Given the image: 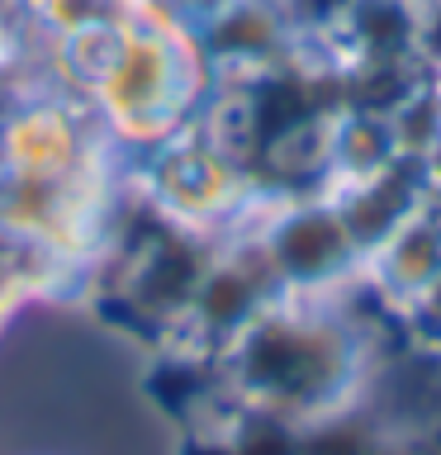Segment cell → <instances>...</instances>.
<instances>
[{"label": "cell", "mask_w": 441, "mask_h": 455, "mask_svg": "<svg viewBox=\"0 0 441 455\" xmlns=\"http://www.w3.org/2000/svg\"><path fill=\"white\" fill-rule=\"evenodd\" d=\"M432 91H437V100H441V81H437V85H432Z\"/></svg>", "instance_id": "5b68a950"}, {"label": "cell", "mask_w": 441, "mask_h": 455, "mask_svg": "<svg viewBox=\"0 0 441 455\" xmlns=\"http://www.w3.org/2000/svg\"><path fill=\"white\" fill-rule=\"evenodd\" d=\"M413 318H418V323H427L432 332H441V280L432 284V290H427V299H422V304L413 308Z\"/></svg>", "instance_id": "277c9868"}, {"label": "cell", "mask_w": 441, "mask_h": 455, "mask_svg": "<svg viewBox=\"0 0 441 455\" xmlns=\"http://www.w3.org/2000/svg\"><path fill=\"white\" fill-rule=\"evenodd\" d=\"M365 270L384 304L413 313L441 280V209L422 204L418 213H408L389 237L365 251Z\"/></svg>", "instance_id": "3957f363"}, {"label": "cell", "mask_w": 441, "mask_h": 455, "mask_svg": "<svg viewBox=\"0 0 441 455\" xmlns=\"http://www.w3.org/2000/svg\"><path fill=\"white\" fill-rule=\"evenodd\" d=\"M261 251L285 294H323L327 284L347 280L356 261H365L341 209L327 204V199H309V204L285 209L276 228L261 237Z\"/></svg>", "instance_id": "7a4b0ae2"}, {"label": "cell", "mask_w": 441, "mask_h": 455, "mask_svg": "<svg viewBox=\"0 0 441 455\" xmlns=\"http://www.w3.org/2000/svg\"><path fill=\"white\" fill-rule=\"evenodd\" d=\"M223 365L228 389H237L247 408L309 427L351 408L365 370V341L337 308L313 304V294H280L223 351Z\"/></svg>", "instance_id": "6da1fadb"}]
</instances>
